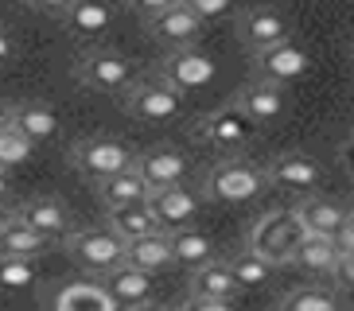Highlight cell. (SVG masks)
<instances>
[{"instance_id": "obj_20", "label": "cell", "mask_w": 354, "mask_h": 311, "mask_svg": "<svg viewBox=\"0 0 354 311\" xmlns=\"http://www.w3.org/2000/svg\"><path fill=\"white\" fill-rule=\"evenodd\" d=\"M238 280L230 276L226 261L210 257L207 265H198V269H191V296H198V300H234L238 296Z\"/></svg>"}, {"instance_id": "obj_12", "label": "cell", "mask_w": 354, "mask_h": 311, "mask_svg": "<svg viewBox=\"0 0 354 311\" xmlns=\"http://www.w3.org/2000/svg\"><path fill=\"white\" fill-rule=\"evenodd\" d=\"M133 167L136 176L145 179V187H176V183H187L191 179V160L187 152H179V148H167V144H156L148 148V152L133 156Z\"/></svg>"}, {"instance_id": "obj_21", "label": "cell", "mask_w": 354, "mask_h": 311, "mask_svg": "<svg viewBox=\"0 0 354 311\" xmlns=\"http://www.w3.org/2000/svg\"><path fill=\"white\" fill-rule=\"evenodd\" d=\"M167 245H171V265H187V269H198L214 257V238L195 226L167 229Z\"/></svg>"}, {"instance_id": "obj_6", "label": "cell", "mask_w": 354, "mask_h": 311, "mask_svg": "<svg viewBox=\"0 0 354 311\" xmlns=\"http://www.w3.org/2000/svg\"><path fill=\"white\" fill-rule=\"evenodd\" d=\"M74 74H78V82H82L86 90L121 93L136 78V66L121 51H113V47H90V51L78 55Z\"/></svg>"}, {"instance_id": "obj_44", "label": "cell", "mask_w": 354, "mask_h": 311, "mask_svg": "<svg viewBox=\"0 0 354 311\" xmlns=\"http://www.w3.org/2000/svg\"><path fill=\"white\" fill-rule=\"evenodd\" d=\"M176 311H179V308H176Z\"/></svg>"}, {"instance_id": "obj_36", "label": "cell", "mask_w": 354, "mask_h": 311, "mask_svg": "<svg viewBox=\"0 0 354 311\" xmlns=\"http://www.w3.org/2000/svg\"><path fill=\"white\" fill-rule=\"evenodd\" d=\"M179 311H234V300H198V296H187V303Z\"/></svg>"}, {"instance_id": "obj_34", "label": "cell", "mask_w": 354, "mask_h": 311, "mask_svg": "<svg viewBox=\"0 0 354 311\" xmlns=\"http://www.w3.org/2000/svg\"><path fill=\"white\" fill-rule=\"evenodd\" d=\"M183 4H187V8L195 12L203 23H210V20H222V16L230 12V4H234V0H183Z\"/></svg>"}, {"instance_id": "obj_43", "label": "cell", "mask_w": 354, "mask_h": 311, "mask_svg": "<svg viewBox=\"0 0 354 311\" xmlns=\"http://www.w3.org/2000/svg\"><path fill=\"white\" fill-rule=\"evenodd\" d=\"M8 218H12V202H0V226H4Z\"/></svg>"}, {"instance_id": "obj_3", "label": "cell", "mask_w": 354, "mask_h": 311, "mask_svg": "<svg viewBox=\"0 0 354 311\" xmlns=\"http://www.w3.org/2000/svg\"><path fill=\"white\" fill-rule=\"evenodd\" d=\"M66 257L74 269H82L86 276H105L125 261V241L117 238L109 226H86L66 234Z\"/></svg>"}, {"instance_id": "obj_11", "label": "cell", "mask_w": 354, "mask_h": 311, "mask_svg": "<svg viewBox=\"0 0 354 311\" xmlns=\"http://www.w3.org/2000/svg\"><path fill=\"white\" fill-rule=\"evenodd\" d=\"M288 20L281 16V8H272V4H253L238 16V43L245 47L250 55L265 51L272 43L288 39Z\"/></svg>"}, {"instance_id": "obj_32", "label": "cell", "mask_w": 354, "mask_h": 311, "mask_svg": "<svg viewBox=\"0 0 354 311\" xmlns=\"http://www.w3.org/2000/svg\"><path fill=\"white\" fill-rule=\"evenodd\" d=\"M35 284L32 257H0V292H28Z\"/></svg>"}, {"instance_id": "obj_31", "label": "cell", "mask_w": 354, "mask_h": 311, "mask_svg": "<svg viewBox=\"0 0 354 311\" xmlns=\"http://www.w3.org/2000/svg\"><path fill=\"white\" fill-rule=\"evenodd\" d=\"M35 156V144L28 136H20L16 129H0V171H16V167H28Z\"/></svg>"}, {"instance_id": "obj_2", "label": "cell", "mask_w": 354, "mask_h": 311, "mask_svg": "<svg viewBox=\"0 0 354 311\" xmlns=\"http://www.w3.org/2000/svg\"><path fill=\"white\" fill-rule=\"evenodd\" d=\"M117 97H121V109L140 124H167L176 117H183V93L176 86H167L160 74L140 78V82L133 78Z\"/></svg>"}, {"instance_id": "obj_27", "label": "cell", "mask_w": 354, "mask_h": 311, "mask_svg": "<svg viewBox=\"0 0 354 311\" xmlns=\"http://www.w3.org/2000/svg\"><path fill=\"white\" fill-rule=\"evenodd\" d=\"M148 187L145 179L136 176V167H125V171H117V176L102 179L97 183V198H102V207H125V202H145Z\"/></svg>"}, {"instance_id": "obj_9", "label": "cell", "mask_w": 354, "mask_h": 311, "mask_svg": "<svg viewBox=\"0 0 354 311\" xmlns=\"http://www.w3.org/2000/svg\"><path fill=\"white\" fill-rule=\"evenodd\" d=\"M308 66H312V59H308V51L300 43H292V35L253 55V78H265V82H277V86H288L296 78H304Z\"/></svg>"}, {"instance_id": "obj_5", "label": "cell", "mask_w": 354, "mask_h": 311, "mask_svg": "<svg viewBox=\"0 0 354 311\" xmlns=\"http://www.w3.org/2000/svg\"><path fill=\"white\" fill-rule=\"evenodd\" d=\"M300 238H304V226L296 222L292 207H277V210H269V214H261L257 222H253L250 245L245 249H253L257 257H265L272 269H281V265H288L292 249H296Z\"/></svg>"}, {"instance_id": "obj_26", "label": "cell", "mask_w": 354, "mask_h": 311, "mask_svg": "<svg viewBox=\"0 0 354 311\" xmlns=\"http://www.w3.org/2000/svg\"><path fill=\"white\" fill-rule=\"evenodd\" d=\"M335 245H331V238H319V234H304L300 241H296V249H292V257H288V265H296V269H304V272H312V276H327L331 272V265H335Z\"/></svg>"}, {"instance_id": "obj_40", "label": "cell", "mask_w": 354, "mask_h": 311, "mask_svg": "<svg viewBox=\"0 0 354 311\" xmlns=\"http://www.w3.org/2000/svg\"><path fill=\"white\" fill-rule=\"evenodd\" d=\"M12 198V183H8V171H0V202Z\"/></svg>"}, {"instance_id": "obj_15", "label": "cell", "mask_w": 354, "mask_h": 311, "mask_svg": "<svg viewBox=\"0 0 354 311\" xmlns=\"http://www.w3.org/2000/svg\"><path fill=\"white\" fill-rule=\"evenodd\" d=\"M12 214L20 218L24 226H32L39 238L47 241H66V234L74 229V218L66 210L63 198H51V195H39V198H28L24 207H16Z\"/></svg>"}, {"instance_id": "obj_30", "label": "cell", "mask_w": 354, "mask_h": 311, "mask_svg": "<svg viewBox=\"0 0 354 311\" xmlns=\"http://www.w3.org/2000/svg\"><path fill=\"white\" fill-rule=\"evenodd\" d=\"M226 269H230V276L238 280V288H257V284H265V280L272 276V265L265 257H257L253 249H238V253H230Z\"/></svg>"}, {"instance_id": "obj_13", "label": "cell", "mask_w": 354, "mask_h": 311, "mask_svg": "<svg viewBox=\"0 0 354 311\" xmlns=\"http://www.w3.org/2000/svg\"><path fill=\"white\" fill-rule=\"evenodd\" d=\"M145 207L152 210V218H156V226L164 229H179V226H191L198 214V195L191 191V187L176 183V187H152L145 195Z\"/></svg>"}, {"instance_id": "obj_10", "label": "cell", "mask_w": 354, "mask_h": 311, "mask_svg": "<svg viewBox=\"0 0 354 311\" xmlns=\"http://www.w3.org/2000/svg\"><path fill=\"white\" fill-rule=\"evenodd\" d=\"M261 176L272 187H284V191H296V195H312L323 179V167L308 152H281L261 167Z\"/></svg>"}, {"instance_id": "obj_18", "label": "cell", "mask_w": 354, "mask_h": 311, "mask_svg": "<svg viewBox=\"0 0 354 311\" xmlns=\"http://www.w3.org/2000/svg\"><path fill=\"white\" fill-rule=\"evenodd\" d=\"M296 222L304 226V234H319V238H331L335 229L343 226L351 210L343 202H335V198H323V195H304L296 207H292Z\"/></svg>"}, {"instance_id": "obj_7", "label": "cell", "mask_w": 354, "mask_h": 311, "mask_svg": "<svg viewBox=\"0 0 354 311\" xmlns=\"http://www.w3.org/2000/svg\"><path fill=\"white\" fill-rule=\"evenodd\" d=\"M133 148L121 144V140H113V136H90V140H78L71 152V164L74 171L82 179H90V183H102V179L117 176V171H125V167H133Z\"/></svg>"}, {"instance_id": "obj_35", "label": "cell", "mask_w": 354, "mask_h": 311, "mask_svg": "<svg viewBox=\"0 0 354 311\" xmlns=\"http://www.w3.org/2000/svg\"><path fill=\"white\" fill-rule=\"evenodd\" d=\"M331 245H335V253H354V218H346L343 226L331 234Z\"/></svg>"}, {"instance_id": "obj_1", "label": "cell", "mask_w": 354, "mask_h": 311, "mask_svg": "<svg viewBox=\"0 0 354 311\" xmlns=\"http://www.w3.org/2000/svg\"><path fill=\"white\" fill-rule=\"evenodd\" d=\"M261 187H265V176H261V167L253 164V160H245V156H226V160H218V164L203 176V191H198V198L238 207V202L257 198Z\"/></svg>"}, {"instance_id": "obj_24", "label": "cell", "mask_w": 354, "mask_h": 311, "mask_svg": "<svg viewBox=\"0 0 354 311\" xmlns=\"http://www.w3.org/2000/svg\"><path fill=\"white\" fill-rule=\"evenodd\" d=\"M105 226L113 229L121 241H133V238H145V234H156V218L145 202H125V207H109L105 210Z\"/></svg>"}, {"instance_id": "obj_39", "label": "cell", "mask_w": 354, "mask_h": 311, "mask_svg": "<svg viewBox=\"0 0 354 311\" xmlns=\"http://www.w3.org/2000/svg\"><path fill=\"white\" fill-rule=\"evenodd\" d=\"M171 4H179V0H129V8H136L140 16H156V12H164V8H171Z\"/></svg>"}, {"instance_id": "obj_16", "label": "cell", "mask_w": 354, "mask_h": 311, "mask_svg": "<svg viewBox=\"0 0 354 311\" xmlns=\"http://www.w3.org/2000/svg\"><path fill=\"white\" fill-rule=\"evenodd\" d=\"M234 105H238L253 124H269L284 113V86L265 82V78H250V82L234 93Z\"/></svg>"}, {"instance_id": "obj_25", "label": "cell", "mask_w": 354, "mask_h": 311, "mask_svg": "<svg viewBox=\"0 0 354 311\" xmlns=\"http://www.w3.org/2000/svg\"><path fill=\"white\" fill-rule=\"evenodd\" d=\"M125 261L156 276L160 269H167V265H171V245H167V234H164V229H156V234H145V238L125 241Z\"/></svg>"}, {"instance_id": "obj_38", "label": "cell", "mask_w": 354, "mask_h": 311, "mask_svg": "<svg viewBox=\"0 0 354 311\" xmlns=\"http://www.w3.org/2000/svg\"><path fill=\"white\" fill-rule=\"evenodd\" d=\"M16 51H20V43H16V35H12L4 23H0V66H8L12 59H16Z\"/></svg>"}, {"instance_id": "obj_41", "label": "cell", "mask_w": 354, "mask_h": 311, "mask_svg": "<svg viewBox=\"0 0 354 311\" xmlns=\"http://www.w3.org/2000/svg\"><path fill=\"white\" fill-rule=\"evenodd\" d=\"M121 311H164V308L152 303V300H145V303H133V308H121Z\"/></svg>"}, {"instance_id": "obj_29", "label": "cell", "mask_w": 354, "mask_h": 311, "mask_svg": "<svg viewBox=\"0 0 354 311\" xmlns=\"http://www.w3.org/2000/svg\"><path fill=\"white\" fill-rule=\"evenodd\" d=\"M281 311H343V303H339V292L335 288L304 284V288H292L288 296H284Z\"/></svg>"}, {"instance_id": "obj_17", "label": "cell", "mask_w": 354, "mask_h": 311, "mask_svg": "<svg viewBox=\"0 0 354 311\" xmlns=\"http://www.w3.org/2000/svg\"><path fill=\"white\" fill-rule=\"evenodd\" d=\"M97 280H102V288L117 300V308H133V303L152 300V288H156L152 272L136 269V265H129V261H121L117 269H109L105 276H97Z\"/></svg>"}, {"instance_id": "obj_14", "label": "cell", "mask_w": 354, "mask_h": 311, "mask_svg": "<svg viewBox=\"0 0 354 311\" xmlns=\"http://www.w3.org/2000/svg\"><path fill=\"white\" fill-rule=\"evenodd\" d=\"M148 35H152L160 47H167V51L191 47V43H198V35H203V20L179 0V4H171V8L148 16Z\"/></svg>"}, {"instance_id": "obj_28", "label": "cell", "mask_w": 354, "mask_h": 311, "mask_svg": "<svg viewBox=\"0 0 354 311\" xmlns=\"http://www.w3.org/2000/svg\"><path fill=\"white\" fill-rule=\"evenodd\" d=\"M66 28H71V35H97V31L109 28V20H113V8L109 4H102V0H74L71 8L63 12Z\"/></svg>"}, {"instance_id": "obj_23", "label": "cell", "mask_w": 354, "mask_h": 311, "mask_svg": "<svg viewBox=\"0 0 354 311\" xmlns=\"http://www.w3.org/2000/svg\"><path fill=\"white\" fill-rule=\"evenodd\" d=\"M55 311H121L117 300L94 280H74L55 296Z\"/></svg>"}, {"instance_id": "obj_37", "label": "cell", "mask_w": 354, "mask_h": 311, "mask_svg": "<svg viewBox=\"0 0 354 311\" xmlns=\"http://www.w3.org/2000/svg\"><path fill=\"white\" fill-rule=\"evenodd\" d=\"M32 12H43V16H63L74 0H24Z\"/></svg>"}, {"instance_id": "obj_19", "label": "cell", "mask_w": 354, "mask_h": 311, "mask_svg": "<svg viewBox=\"0 0 354 311\" xmlns=\"http://www.w3.org/2000/svg\"><path fill=\"white\" fill-rule=\"evenodd\" d=\"M8 124L20 136H28L32 144H43V140H55V136H59V113H55L51 105H43V102H20V105H12Z\"/></svg>"}, {"instance_id": "obj_22", "label": "cell", "mask_w": 354, "mask_h": 311, "mask_svg": "<svg viewBox=\"0 0 354 311\" xmlns=\"http://www.w3.org/2000/svg\"><path fill=\"white\" fill-rule=\"evenodd\" d=\"M47 253H51V241L39 238L32 226H24L16 214L0 226V257H32V261H39V257H47Z\"/></svg>"}, {"instance_id": "obj_8", "label": "cell", "mask_w": 354, "mask_h": 311, "mask_svg": "<svg viewBox=\"0 0 354 311\" xmlns=\"http://www.w3.org/2000/svg\"><path fill=\"white\" fill-rule=\"evenodd\" d=\"M214 59H210L198 43H191V47H176V51H167L164 62H160V78H164L167 86H176L179 93H191V90H203V86L214 82Z\"/></svg>"}, {"instance_id": "obj_4", "label": "cell", "mask_w": 354, "mask_h": 311, "mask_svg": "<svg viewBox=\"0 0 354 311\" xmlns=\"http://www.w3.org/2000/svg\"><path fill=\"white\" fill-rule=\"evenodd\" d=\"M191 136H195L198 144L214 148V152H222V156H238L241 148L257 136V124L241 113L234 102H226V105H218V109H210L207 117H198Z\"/></svg>"}, {"instance_id": "obj_33", "label": "cell", "mask_w": 354, "mask_h": 311, "mask_svg": "<svg viewBox=\"0 0 354 311\" xmlns=\"http://www.w3.org/2000/svg\"><path fill=\"white\" fill-rule=\"evenodd\" d=\"M327 280L335 284V292H346L354 284V253H339L331 265V272H327Z\"/></svg>"}, {"instance_id": "obj_42", "label": "cell", "mask_w": 354, "mask_h": 311, "mask_svg": "<svg viewBox=\"0 0 354 311\" xmlns=\"http://www.w3.org/2000/svg\"><path fill=\"white\" fill-rule=\"evenodd\" d=\"M8 117H12V105L0 102V129H8Z\"/></svg>"}]
</instances>
